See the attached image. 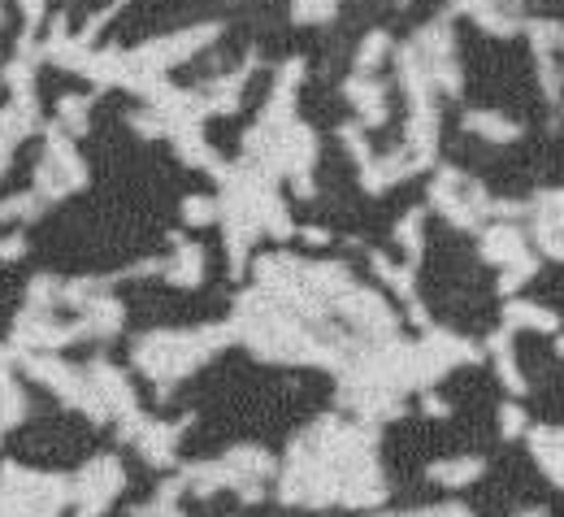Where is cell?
I'll return each mask as SVG.
<instances>
[{
  "label": "cell",
  "instance_id": "cell-2",
  "mask_svg": "<svg viewBox=\"0 0 564 517\" xmlns=\"http://www.w3.org/2000/svg\"><path fill=\"white\" fill-rule=\"evenodd\" d=\"M78 514L83 517H96L118 492H122V465L113 456H96L83 474H78Z\"/></svg>",
  "mask_w": 564,
  "mask_h": 517
},
{
  "label": "cell",
  "instance_id": "cell-3",
  "mask_svg": "<svg viewBox=\"0 0 564 517\" xmlns=\"http://www.w3.org/2000/svg\"><path fill=\"white\" fill-rule=\"evenodd\" d=\"M460 13H469L482 31H491V35H517V26H521V18H517V9L512 4H503V0H452Z\"/></svg>",
  "mask_w": 564,
  "mask_h": 517
},
{
  "label": "cell",
  "instance_id": "cell-11",
  "mask_svg": "<svg viewBox=\"0 0 564 517\" xmlns=\"http://www.w3.org/2000/svg\"><path fill=\"white\" fill-rule=\"evenodd\" d=\"M387 49H391V40H387V31H373V35H365V44H360V53H356V74H369L382 57H387Z\"/></svg>",
  "mask_w": 564,
  "mask_h": 517
},
{
  "label": "cell",
  "instance_id": "cell-8",
  "mask_svg": "<svg viewBox=\"0 0 564 517\" xmlns=\"http://www.w3.org/2000/svg\"><path fill=\"white\" fill-rule=\"evenodd\" d=\"M503 326L508 331H556V313H547L543 304H530V300H512L503 309Z\"/></svg>",
  "mask_w": 564,
  "mask_h": 517
},
{
  "label": "cell",
  "instance_id": "cell-15",
  "mask_svg": "<svg viewBox=\"0 0 564 517\" xmlns=\"http://www.w3.org/2000/svg\"><path fill=\"white\" fill-rule=\"evenodd\" d=\"M499 427H503V435H521V427H525V418H521V409H503V418H499Z\"/></svg>",
  "mask_w": 564,
  "mask_h": 517
},
{
  "label": "cell",
  "instance_id": "cell-7",
  "mask_svg": "<svg viewBox=\"0 0 564 517\" xmlns=\"http://www.w3.org/2000/svg\"><path fill=\"white\" fill-rule=\"evenodd\" d=\"M135 440H140L143 456H148L152 465H165V461L174 456V443H178V427H165V422H143L140 431H135Z\"/></svg>",
  "mask_w": 564,
  "mask_h": 517
},
{
  "label": "cell",
  "instance_id": "cell-13",
  "mask_svg": "<svg viewBox=\"0 0 564 517\" xmlns=\"http://www.w3.org/2000/svg\"><path fill=\"white\" fill-rule=\"evenodd\" d=\"M295 22H326L335 13V0H291Z\"/></svg>",
  "mask_w": 564,
  "mask_h": 517
},
{
  "label": "cell",
  "instance_id": "cell-1",
  "mask_svg": "<svg viewBox=\"0 0 564 517\" xmlns=\"http://www.w3.org/2000/svg\"><path fill=\"white\" fill-rule=\"evenodd\" d=\"M226 326H205V331H170V335H143L135 344V366L156 378L161 387L178 383L183 374L200 366L209 353H217L226 344Z\"/></svg>",
  "mask_w": 564,
  "mask_h": 517
},
{
  "label": "cell",
  "instance_id": "cell-4",
  "mask_svg": "<svg viewBox=\"0 0 564 517\" xmlns=\"http://www.w3.org/2000/svg\"><path fill=\"white\" fill-rule=\"evenodd\" d=\"M344 91H348V100L356 105L365 127H382L387 122V91H382V83H373L369 74H356V78L344 83Z\"/></svg>",
  "mask_w": 564,
  "mask_h": 517
},
{
  "label": "cell",
  "instance_id": "cell-10",
  "mask_svg": "<svg viewBox=\"0 0 564 517\" xmlns=\"http://www.w3.org/2000/svg\"><path fill=\"white\" fill-rule=\"evenodd\" d=\"M478 474H482V461H478V456L443 461V465H434V470H430V478H438L443 487H465V483H474Z\"/></svg>",
  "mask_w": 564,
  "mask_h": 517
},
{
  "label": "cell",
  "instance_id": "cell-12",
  "mask_svg": "<svg viewBox=\"0 0 564 517\" xmlns=\"http://www.w3.org/2000/svg\"><path fill=\"white\" fill-rule=\"evenodd\" d=\"M183 218L192 222V226H209V222L221 218V205L209 201V196H187L183 201Z\"/></svg>",
  "mask_w": 564,
  "mask_h": 517
},
{
  "label": "cell",
  "instance_id": "cell-5",
  "mask_svg": "<svg viewBox=\"0 0 564 517\" xmlns=\"http://www.w3.org/2000/svg\"><path fill=\"white\" fill-rule=\"evenodd\" d=\"M165 279H170V283H178V288H196V283L205 279V248H200V244L178 239L174 261L165 266Z\"/></svg>",
  "mask_w": 564,
  "mask_h": 517
},
{
  "label": "cell",
  "instance_id": "cell-16",
  "mask_svg": "<svg viewBox=\"0 0 564 517\" xmlns=\"http://www.w3.org/2000/svg\"><path fill=\"white\" fill-rule=\"evenodd\" d=\"M561 353H564V340H561Z\"/></svg>",
  "mask_w": 564,
  "mask_h": 517
},
{
  "label": "cell",
  "instance_id": "cell-14",
  "mask_svg": "<svg viewBox=\"0 0 564 517\" xmlns=\"http://www.w3.org/2000/svg\"><path fill=\"white\" fill-rule=\"evenodd\" d=\"M400 244L417 257L422 252V214H409V218L400 222Z\"/></svg>",
  "mask_w": 564,
  "mask_h": 517
},
{
  "label": "cell",
  "instance_id": "cell-9",
  "mask_svg": "<svg viewBox=\"0 0 564 517\" xmlns=\"http://www.w3.org/2000/svg\"><path fill=\"white\" fill-rule=\"evenodd\" d=\"M465 127H469V131H478L482 140H495V144H508V140H517V136H521V127H517V122H508V118H499V114H487V109H482V114H469V118H465Z\"/></svg>",
  "mask_w": 564,
  "mask_h": 517
},
{
  "label": "cell",
  "instance_id": "cell-17",
  "mask_svg": "<svg viewBox=\"0 0 564 517\" xmlns=\"http://www.w3.org/2000/svg\"><path fill=\"white\" fill-rule=\"evenodd\" d=\"M400 4H409V0H400Z\"/></svg>",
  "mask_w": 564,
  "mask_h": 517
},
{
  "label": "cell",
  "instance_id": "cell-6",
  "mask_svg": "<svg viewBox=\"0 0 564 517\" xmlns=\"http://www.w3.org/2000/svg\"><path fill=\"white\" fill-rule=\"evenodd\" d=\"M482 257L491 261V266H512V261H521L525 257V239H521V230H512V226H491L487 230V239H482Z\"/></svg>",
  "mask_w": 564,
  "mask_h": 517
}]
</instances>
